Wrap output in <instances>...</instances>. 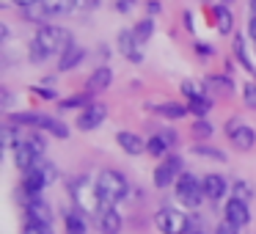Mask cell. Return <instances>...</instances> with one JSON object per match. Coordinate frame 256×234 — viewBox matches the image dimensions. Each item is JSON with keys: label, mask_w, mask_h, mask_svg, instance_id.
<instances>
[{"label": "cell", "mask_w": 256, "mask_h": 234, "mask_svg": "<svg viewBox=\"0 0 256 234\" xmlns=\"http://www.w3.org/2000/svg\"><path fill=\"white\" fill-rule=\"evenodd\" d=\"M72 44V34L58 25H44V28L36 30L34 42H30V61L42 64L52 56H61L66 47Z\"/></svg>", "instance_id": "1"}, {"label": "cell", "mask_w": 256, "mask_h": 234, "mask_svg": "<svg viewBox=\"0 0 256 234\" xmlns=\"http://www.w3.org/2000/svg\"><path fill=\"white\" fill-rule=\"evenodd\" d=\"M69 193H72V201L74 206H78L80 212H88V215H100L102 210H105V198L100 196V190H96V184H91L86 176H78L72 179V184H69Z\"/></svg>", "instance_id": "2"}, {"label": "cell", "mask_w": 256, "mask_h": 234, "mask_svg": "<svg viewBox=\"0 0 256 234\" xmlns=\"http://www.w3.org/2000/svg\"><path fill=\"white\" fill-rule=\"evenodd\" d=\"M96 190H100V196L105 198V204H118V201H124L130 196V184L127 179H124V174L113 171V168H105V171H100V176H96Z\"/></svg>", "instance_id": "3"}, {"label": "cell", "mask_w": 256, "mask_h": 234, "mask_svg": "<svg viewBox=\"0 0 256 234\" xmlns=\"http://www.w3.org/2000/svg\"><path fill=\"white\" fill-rule=\"evenodd\" d=\"M52 179H56V168H52L50 162H42L39 160V166H34L30 171H25V176H22L25 196H28V198H36V196H39L42 190L52 182Z\"/></svg>", "instance_id": "4"}, {"label": "cell", "mask_w": 256, "mask_h": 234, "mask_svg": "<svg viewBox=\"0 0 256 234\" xmlns=\"http://www.w3.org/2000/svg\"><path fill=\"white\" fill-rule=\"evenodd\" d=\"M176 198L182 201L184 206H198L201 201L206 198L204 182H198V176H193V174L182 171L176 179Z\"/></svg>", "instance_id": "5"}, {"label": "cell", "mask_w": 256, "mask_h": 234, "mask_svg": "<svg viewBox=\"0 0 256 234\" xmlns=\"http://www.w3.org/2000/svg\"><path fill=\"white\" fill-rule=\"evenodd\" d=\"M154 226L160 228L162 234H188L190 228V218L184 215L176 206H162L154 218Z\"/></svg>", "instance_id": "6"}, {"label": "cell", "mask_w": 256, "mask_h": 234, "mask_svg": "<svg viewBox=\"0 0 256 234\" xmlns=\"http://www.w3.org/2000/svg\"><path fill=\"white\" fill-rule=\"evenodd\" d=\"M226 135H228V140H232V144L237 146L240 152L254 149V144H256V132L248 127V124L240 122V118H228V124H226Z\"/></svg>", "instance_id": "7"}, {"label": "cell", "mask_w": 256, "mask_h": 234, "mask_svg": "<svg viewBox=\"0 0 256 234\" xmlns=\"http://www.w3.org/2000/svg\"><path fill=\"white\" fill-rule=\"evenodd\" d=\"M42 157H44V154H42V152L36 149V146L30 144L28 138H22L17 146H14V162H17V168H20L22 174H25V171H30L34 166H39Z\"/></svg>", "instance_id": "8"}, {"label": "cell", "mask_w": 256, "mask_h": 234, "mask_svg": "<svg viewBox=\"0 0 256 234\" xmlns=\"http://www.w3.org/2000/svg\"><path fill=\"white\" fill-rule=\"evenodd\" d=\"M176 174H182V157L171 154L154 168V184L157 188H168V184L176 182Z\"/></svg>", "instance_id": "9"}, {"label": "cell", "mask_w": 256, "mask_h": 234, "mask_svg": "<svg viewBox=\"0 0 256 234\" xmlns=\"http://www.w3.org/2000/svg\"><path fill=\"white\" fill-rule=\"evenodd\" d=\"M105 116H108V108L102 105V102H91V105L83 108V113H80L78 127L83 130V132H88V130H96L102 122H105Z\"/></svg>", "instance_id": "10"}, {"label": "cell", "mask_w": 256, "mask_h": 234, "mask_svg": "<svg viewBox=\"0 0 256 234\" xmlns=\"http://www.w3.org/2000/svg\"><path fill=\"white\" fill-rule=\"evenodd\" d=\"M226 220H232L234 226H248L250 223V210H248V201L245 198H237V196H232V198L226 201Z\"/></svg>", "instance_id": "11"}, {"label": "cell", "mask_w": 256, "mask_h": 234, "mask_svg": "<svg viewBox=\"0 0 256 234\" xmlns=\"http://www.w3.org/2000/svg\"><path fill=\"white\" fill-rule=\"evenodd\" d=\"M96 226H100L102 234H118L122 232V215L113 210V204H108L105 210L96 215Z\"/></svg>", "instance_id": "12"}, {"label": "cell", "mask_w": 256, "mask_h": 234, "mask_svg": "<svg viewBox=\"0 0 256 234\" xmlns=\"http://www.w3.org/2000/svg\"><path fill=\"white\" fill-rule=\"evenodd\" d=\"M201 182H204L206 198H212V201H220L223 196L228 193V182H226V176H220V174H206Z\"/></svg>", "instance_id": "13"}, {"label": "cell", "mask_w": 256, "mask_h": 234, "mask_svg": "<svg viewBox=\"0 0 256 234\" xmlns=\"http://www.w3.org/2000/svg\"><path fill=\"white\" fill-rule=\"evenodd\" d=\"M116 144L122 146L127 154H132V157H135V154H144V152H146V140L140 138L138 132H127V130L116 135Z\"/></svg>", "instance_id": "14"}, {"label": "cell", "mask_w": 256, "mask_h": 234, "mask_svg": "<svg viewBox=\"0 0 256 234\" xmlns=\"http://www.w3.org/2000/svg\"><path fill=\"white\" fill-rule=\"evenodd\" d=\"M83 58H86V50L80 44H69L66 50L61 52V61H58V69H61V72H69V69H74V66H80V64H83Z\"/></svg>", "instance_id": "15"}, {"label": "cell", "mask_w": 256, "mask_h": 234, "mask_svg": "<svg viewBox=\"0 0 256 234\" xmlns=\"http://www.w3.org/2000/svg\"><path fill=\"white\" fill-rule=\"evenodd\" d=\"M118 50H122L130 61H135V64L144 61V56H140V50H138V39H135L132 30H122V34H118Z\"/></svg>", "instance_id": "16"}, {"label": "cell", "mask_w": 256, "mask_h": 234, "mask_svg": "<svg viewBox=\"0 0 256 234\" xmlns=\"http://www.w3.org/2000/svg\"><path fill=\"white\" fill-rule=\"evenodd\" d=\"M25 212H28V220H39V223H50L52 215H50V206H47L44 198H28V204H25Z\"/></svg>", "instance_id": "17"}, {"label": "cell", "mask_w": 256, "mask_h": 234, "mask_svg": "<svg viewBox=\"0 0 256 234\" xmlns=\"http://www.w3.org/2000/svg\"><path fill=\"white\" fill-rule=\"evenodd\" d=\"M64 226H66V234H88V223H86L83 212L78 206L64 215Z\"/></svg>", "instance_id": "18"}, {"label": "cell", "mask_w": 256, "mask_h": 234, "mask_svg": "<svg viewBox=\"0 0 256 234\" xmlns=\"http://www.w3.org/2000/svg\"><path fill=\"white\" fill-rule=\"evenodd\" d=\"M110 83H113V69L100 66V69H94L91 78H88V91H105V88H110Z\"/></svg>", "instance_id": "19"}, {"label": "cell", "mask_w": 256, "mask_h": 234, "mask_svg": "<svg viewBox=\"0 0 256 234\" xmlns=\"http://www.w3.org/2000/svg\"><path fill=\"white\" fill-rule=\"evenodd\" d=\"M215 28H218V34H220V36H226V34H232V30H234V17H232V12H228L226 3L215 6Z\"/></svg>", "instance_id": "20"}, {"label": "cell", "mask_w": 256, "mask_h": 234, "mask_svg": "<svg viewBox=\"0 0 256 234\" xmlns=\"http://www.w3.org/2000/svg\"><path fill=\"white\" fill-rule=\"evenodd\" d=\"M39 130H44V132L56 135V138H69V127L61 122V118H56V116H42Z\"/></svg>", "instance_id": "21"}, {"label": "cell", "mask_w": 256, "mask_h": 234, "mask_svg": "<svg viewBox=\"0 0 256 234\" xmlns=\"http://www.w3.org/2000/svg\"><path fill=\"white\" fill-rule=\"evenodd\" d=\"M22 14H25V20H28V22L39 25V28H44V22L52 17V14L44 8V3H42V0H39V3H34V6H28V8H22Z\"/></svg>", "instance_id": "22"}, {"label": "cell", "mask_w": 256, "mask_h": 234, "mask_svg": "<svg viewBox=\"0 0 256 234\" xmlns=\"http://www.w3.org/2000/svg\"><path fill=\"white\" fill-rule=\"evenodd\" d=\"M154 113H160V116L166 118H182L184 113H190L184 105H179V102H166V105H149Z\"/></svg>", "instance_id": "23"}, {"label": "cell", "mask_w": 256, "mask_h": 234, "mask_svg": "<svg viewBox=\"0 0 256 234\" xmlns=\"http://www.w3.org/2000/svg\"><path fill=\"white\" fill-rule=\"evenodd\" d=\"M234 58H237V61L242 64V69L254 72V64H250V56H248V47H245L242 34H237V36H234Z\"/></svg>", "instance_id": "24"}, {"label": "cell", "mask_w": 256, "mask_h": 234, "mask_svg": "<svg viewBox=\"0 0 256 234\" xmlns=\"http://www.w3.org/2000/svg\"><path fill=\"white\" fill-rule=\"evenodd\" d=\"M132 34H135V39H138V44H146V42L152 39V34H154V20L152 17L140 20V22L132 28Z\"/></svg>", "instance_id": "25"}, {"label": "cell", "mask_w": 256, "mask_h": 234, "mask_svg": "<svg viewBox=\"0 0 256 234\" xmlns=\"http://www.w3.org/2000/svg\"><path fill=\"white\" fill-rule=\"evenodd\" d=\"M168 149H171V146H168V140L162 138L160 132H154V135H152L149 140H146V152H149L152 157H162V154H166Z\"/></svg>", "instance_id": "26"}, {"label": "cell", "mask_w": 256, "mask_h": 234, "mask_svg": "<svg viewBox=\"0 0 256 234\" xmlns=\"http://www.w3.org/2000/svg\"><path fill=\"white\" fill-rule=\"evenodd\" d=\"M8 122H12L14 127H39L42 113H12Z\"/></svg>", "instance_id": "27"}, {"label": "cell", "mask_w": 256, "mask_h": 234, "mask_svg": "<svg viewBox=\"0 0 256 234\" xmlns=\"http://www.w3.org/2000/svg\"><path fill=\"white\" fill-rule=\"evenodd\" d=\"M188 110H190V113H193V116H198V118H204V116H206V113H210V110H212V100H210V96H204V94H201V96H196V100H190V105H188Z\"/></svg>", "instance_id": "28"}, {"label": "cell", "mask_w": 256, "mask_h": 234, "mask_svg": "<svg viewBox=\"0 0 256 234\" xmlns=\"http://www.w3.org/2000/svg\"><path fill=\"white\" fill-rule=\"evenodd\" d=\"M50 14H66L74 8V0H42Z\"/></svg>", "instance_id": "29"}, {"label": "cell", "mask_w": 256, "mask_h": 234, "mask_svg": "<svg viewBox=\"0 0 256 234\" xmlns=\"http://www.w3.org/2000/svg\"><path fill=\"white\" fill-rule=\"evenodd\" d=\"M193 154H198V157H210V160H226V154H223L220 149H212V146H204V144H196L193 146Z\"/></svg>", "instance_id": "30"}, {"label": "cell", "mask_w": 256, "mask_h": 234, "mask_svg": "<svg viewBox=\"0 0 256 234\" xmlns=\"http://www.w3.org/2000/svg\"><path fill=\"white\" fill-rule=\"evenodd\" d=\"M91 100L88 94H80V96H69V100L61 102V110H72V108H88Z\"/></svg>", "instance_id": "31"}, {"label": "cell", "mask_w": 256, "mask_h": 234, "mask_svg": "<svg viewBox=\"0 0 256 234\" xmlns=\"http://www.w3.org/2000/svg\"><path fill=\"white\" fill-rule=\"evenodd\" d=\"M22 234H52L50 223H39V220H28L22 228Z\"/></svg>", "instance_id": "32"}, {"label": "cell", "mask_w": 256, "mask_h": 234, "mask_svg": "<svg viewBox=\"0 0 256 234\" xmlns=\"http://www.w3.org/2000/svg\"><path fill=\"white\" fill-rule=\"evenodd\" d=\"M193 135H196V138H201V140L210 138V135H212V124L206 122V118H198V122L193 124Z\"/></svg>", "instance_id": "33"}, {"label": "cell", "mask_w": 256, "mask_h": 234, "mask_svg": "<svg viewBox=\"0 0 256 234\" xmlns=\"http://www.w3.org/2000/svg\"><path fill=\"white\" fill-rule=\"evenodd\" d=\"M210 86H215V88L223 91V94H232V88H234L232 80H228V78H218V74H215V78H210Z\"/></svg>", "instance_id": "34"}, {"label": "cell", "mask_w": 256, "mask_h": 234, "mask_svg": "<svg viewBox=\"0 0 256 234\" xmlns=\"http://www.w3.org/2000/svg\"><path fill=\"white\" fill-rule=\"evenodd\" d=\"M182 94L188 96V100H196V96L204 94V88H201V86H196V83H190V80H184V83H182Z\"/></svg>", "instance_id": "35"}, {"label": "cell", "mask_w": 256, "mask_h": 234, "mask_svg": "<svg viewBox=\"0 0 256 234\" xmlns=\"http://www.w3.org/2000/svg\"><path fill=\"white\" fill-rule=\"evenodd\" d=\"M234 196H237V198H245V201H248L250 196H254V190H250L248 182H242V179H240V182H234Z\"/></svg>", "instance_id": "36"}, {"label": "cell", "mask_w": 256, "mask_h": 234, "mask_svg": "<svg viewBox=\"0 0 256 234\" xmlns=\"http://www.w3.org/2000/svg\"><path fill=\"white\" fill-rule=\"evenodd\" d=\"M102 0H74V12H96Z\"/></svg>", "instance_id": "37"}, {"label": "cell", "mask_w": 256, "mask_h": 234, "mask_svg": "<svg viewBox=\"0 0 256 234\" xmlns=\"http://www.w3.org/2000/svg\"><path fill=\"white\" fill-rule=\"evenodd\" d=\"M215 234H240V226H234L232 220H223V223H218Z\"/></svg>", "instance_id": "38"}, {"label": "cell", "mask_w": 256, "mask_h": 234, "mask_svg": "<svg viewBox=\"0 0 256 234\" xmlns=\"http://www.w3.org/2000/svg\"><path fill=\"white\" fill-rule=\"evenodd\" d=\"M242 94H245V102H248V108H254V110H256V86H254V83L245 86Z\"/></svg>", "instance_id": "39"}, {"label": "cell", "mask_w": 256, "mask_h": 234, "mask_svg": "<svg viewBox=\"0 0 256 234\" xmlns=\"http://www.w3.org/2000/svg\"><path fill=\"white\" fill-rule=\"evenodd\" d=\"M132 6H135V0H118V3H116V12L130 14V12H132Z\"/></svg>", "instance_id": "40"}, {"label": "cell", "mask_w": 256, "mask_h": 234, "mask_svg": "<svg viewBox=\"0 0 256 234\" xmlns=\"http://www.w3.org/2000/svg\"><path fill=\"white\" fill-rule=\"evenodd\" d=\"M196 52H201V56H212V47L206 44V42H196Z\"/></svg>", "instance_id": "41"}, {"label": "cell", "mask_w": 256, "mask_h": 234, "mask_svg": "<svg viewBox=\"0 0 256 234\" xmlns=\"http://www.w3.org/2000/svg\"><path fill=\"white\" fill-rule=\"evenodd\" d=\"M36 94L44 96V100H56V91L52 88H42V86H36Z\"/></svg>", "instance_id": "42"}, {"label": "cell", "mask_w": 256, "mask_h": 234, "mask_svg": "<svg viewBox=\"0 0 256 234\" xmlns=\"http://www.w3.org/2000/svg\"><path fill=\"white\" fill-rule=\"evenodd\" d=\"M12 3L20 8H28V6H34V3H39V0H12Z\"/></svg>", "instance_id": "43"}, {"label": "cell", "mask_w": 256, "mask_h": 234, "mask_svg": "<svg viewBox=\"0 0 256 234\" xmlns=\"http://www.w3.org/2000/svg\"><path fill=\"white\" fill-rule=\"evenodd\" d=\"M248 34H250V39L256 42V14H254V20L248 22Z\"/></svg>", "instance_id": "44"}, {"label": "cell", "mask_w": 256, "mask_h": 234, "mask_svg": "<svg viewBox=\"0 0 256 234\" xmlns=\"http://www.w3.org/2000/svg\"><path fill=\"white\" fill-rule=\"evenodd\" d=\"M8 105H12V94H8L6 88H3V108H8Z\"/></svg>", "instance_id": "45"}, {"label": "cell", "mask_w": 256, "mask_h": 234, "mask_svg": "<svg viewBox=\"0 0 256 234\" xmlns=\"http://www.w3.org/2000/svg\"><path fill=\"white\" fill-rule=\"evenodd\" d=\"M157 12H160V3H157V0H152V3H149V14H157Z\"/></svg>", "instance_id": "46"}, {"label": "cell", "mask_w": 256, "mask_h": 234, "mask_svg": "<svg viewBox=\"0 0 256 234\" xmlns=\"http://www.w3.org/2000/svg\"><path fill=\"white\" fill-rule=\"evenodd\" d=\"M184 25H188V28H193V14H190V12L184 14Z\"/></svg>", "instance_id": "47"}, {"label": "cell", "mask_w": 256, "mask_h": 234, "mask_svg": "<svg viewBox=\"0 0 256 234\" xmlns=\"http://www.w3.org/2000/svg\"><path fill=\"white\" fill-rule=\"evenodd\" d=\"M250 12H254V14H256V0H250Z\"/></svg>", "instance_id": "48"}, {"label": "cell", "mask_w": 256, "mask_h": 234, "mask_svg": "<svg viewBox=\"0 0 256 234\" xmlns=\"http://www.w3.org/2000/svg\"><path fill=\"white\" fill-rule=\"evenodd\" d=\"M220 3H226V6H228V3H232V0H220Z\"/></svg>", "instance_id": "49"}, {"label": "cell", "mask_w": 256, "mask_h": 234, "mask_svg": "<svg viewBox=\"0 0 256 234\" xmlns=\"http://www.w3.org/2000/svg\"><path fill=\"white\" fill-rule=\"evenodd\" d=\"M193 234H201V232H193Z\"/></svg>", "instance_id": "50"}]
</instances>
